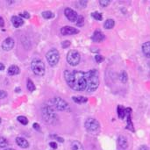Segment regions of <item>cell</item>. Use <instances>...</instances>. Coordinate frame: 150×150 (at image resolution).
Returning <instances> with one entry per match:
<instances>
[{
    "label": "cell",
    "instance_id": "6da1fadb",
    "mask_svg": "<svg viewBox=\"0 0 150 150\" xmlns=\"http://www.w3.org/2000/svg\"><path fill=\"white\" fill-rule=\"evenodd\" d=\"M64 78L68 85L76 91H86L87 81L85 72L76 70H65Z\"/></svg>",
    "mask_w": 150,
    "mask_h": 150
},
{
    "label": "cell",
    "instance_id": "7a4b0ae2",
    "mask_svg": "<svg viewBox=\"0 0 150 150\" xmlns=\"http://www.w3.org/2000/svg\"><path fill=\"white\" fill-rule=\"evenodd\" d=\"M86 81H87V87L86 91L93 92L99 86V78H98V72L97 69H91L85 72Z\"/></svg>",
    "mask_w": 150,
    "mask_h": 150
},
{
    "label": "cell",
    "instance_id": "3957f363",
    "mask_svg": "<svg viewBox=\"0 0 150 150\" xmlns=\"http://www.w3.org/2000/svg\"><path fill=\"white\" fill-rule=\"evenodd\" d=\"M41 115L44 119V121L48 124H55L57 121V115L55 113V109L50 105L49 104L47 105H43L41 107Z\"/></svg>",
    "mask_w": 150,
    "mask_h": 150
},
{
    "label": "cell",
    "instance_id": "277c9868",
    "mask_svg": "<svg viewBox=\"0 0 150 150\" xmlns=\"http://www.w3.org/2000/svg\"><path fill=\"white\" fill-rule=\"evenodd\" d=\"M31 68L33 72L38 76H43L45 75V64L39 59H34L31 63Z\"/></svg>",
    "mask_w": 150,
    "mask_h": 150
},
{
    "label": "cell",
    "instance_id": "5b68a950",
    "mask_svg": "<svg viewBox=\"0 0 150 150\" xmlns=\"http://www.w3.org/2000/svg\"><path fill=\"white\" fill-rule=\"evenodd\" d=\"M48 104L54 109L57 110V111H64V110H66L68 107V105L65 100H63V98L59 97H55L52 98L48 102Z\"/></svg>",
    "mask_w": 150,
    "mask_h": 150
},
{
    "label": "cell",
    "instance_id": "8992f818",
    "mask_svg": "<svg viewBox=\"0 0 150 150\" xmlns=\"http://www.w3.org/2000/svg\"><path fill=\"white\" fill-rule=\"evenodd\" d=\"M46 58H47V61L50 66L51 67L56 66L59 62V60H60V54L58 52V50L55 48L50 49L46 55Z\"/></svg>",
    "mask_w": 150,
    "mask_h": 150
},
{
    "label": "cell",
    "instance_id": "52a82bcc",
    "mask_svg": "<svg viewBox=\"0 0 150 150\" xmlns=\"http://www.w3.org/2000/svg\"><path fill=\"white\" fill-rule=\"evenodd\" d=\"M85 128L88 132L91 134H96L99 131L100 129V124L95 118H88L85 121Z\"/></svg>",
    "mask_w": 150,
    "mask_h": 150
},
{
    "label": "cell",
    "instance_id": "ba28073f",
    "mask_svg": "<svg viewBox=\"0 0 150 150\" xmlns=\"http://www.w3.org/2000/svg\"><path fill=\"white\" fill-rule=\"evenodd\" d=\"M81 56L76 50H70L67 55V62L71 66H76L79 64Z\"/></svg>",
    "mask_w": 150,
    "mask_h": 150
},
{
    "label": "cell",
    "instance_id": "9c48e42d",
    "mask_svg": "<svg viewBox=\"0 0 150 150\" xmlns=\"http://www.w3.org/2000/svg\"><path fill=\"white\" fill-rule=\"evenodd\" d=\"M64 14H65L66 18L71 22H76L77 19V17H78L76 12H75L71 8H66L64 10Z\"/></svg>",
    "mask_w": 150,
    "mask_h": 150
},
{
    "label": "cell",
    "instance_id": "30bf717a",
    "mask_svg": "<svg viewBox=\"0 0 150 150\" xmlns=\"http://www.w3.org/2000/svg\"><path fill=\"white\" fill-rule=\"evenodd\" d=\"M14 47V41L12 38H7L2 43V48L5 50V51H10L12 50Z\"/></svg>",
    "mask_w": 150,
    "mask_h": 150
},
{
    "label": "cell",
    "instance_id": "8fae6325",
    "mask_svg": "<svg viewBox=\"0 0 150 150\" xmlns=\"http://www.w3.org/2000/svg\"><path fill=\"white\" fill-rule=\"evenodd\" d=\"M61 33L63 35H72L79 33V30L72 26H64L61 29Z\"/></svg>",
    "mask_w": 150,
    "mask_h": 150
},
{
    "label": "cell",
    "instance_id": "7c38bea8",
    "mask_svg": "<svg viewBox=\"0 0 150 150\" xmlns=\"http://www.w3.org/2000/svg\"><path fill=\"white\" fill-rule=\"evenodd\" d=\"M104 39H105V35L100 30H97V31L94 32L92 35V41L94 42H102Z\"/></svg>",
    "mask_w": 150,
    "mask_h": 150
},
{
    "label": "cell",
    "instance_id": "4fadbf2b",
    "mask_svg": "<svg viewBox=\"0 0 150 150\" xmlns=\"http://www.w3.org/2000/svg\"><path fill=\"white\" fill-rule=\"evenodd\" d=\"M131 113L132 110L131 108H126V116L127 117V129H129L130 131H134V126L132 123V119H131Z\"/></svg>",
    "mask_w": 150,
    "mask_h": 150
},
{
    "label": "cell",
    "instance_id": "5bb4252c",
    "mask_svg": "<svg viewBox=\"0 0 150 150\" xmlns=\"http://www.w3.org/2000/svg\"><path fill=\"white\" fill-rule=\"evenodd\" d=\"M16 143L18 147H20L22 148L29 147V142L23 137H17L16 138Z\"/></svg>",
    "mask_w": 150,
    "mask_h": 150
},
{
    "label": "cell",
    "instance_id": "9a60e30c",
    "mask_svg": "<svg viewBox=\"0 0 150 150\" xmlns=\"http://www.w3.org/2000/svg\"><path fill=\"white\" fill-rule=\"evenodd\" d=\"M12 22H13V25L14 26V27H17V28L21 26L24 24L23 19L20 17H18V16H13L12 18Z\"/></svg>",
    "mask_w": 150,
    "mask_h": 150
},
{
    "label": "cell",
    "instance_id": "2e32d148",
    "mask_svg": "<svg viewBox=\"0 0 150 150\" xmlns=\"http://www.w3.org/2000/svg\"><path fill=\"white\" fill-rule=\"evenodd\" d=\"M19 72H20V69H19V68L16 65H12V66H10L9 68H8V74L10 76L18 75V74H19Z\"/></svg>",
    "mask_w": 150,
    "mask_h": 150
},
{
    "label": "cell",
    "instance_id": "e0dca14e",
    "mask_svg": "<svg viewBox=\"0 0 150 150\" xmlns=\"http://www.w3.org/2000/svg\"><path fill=\"white\" fill-rule=\"evenodd\" d=\"M118 146L120 147L121 148H127L128 147V143H127V141H126V139L120 135L118 138Z\"/></svg>",
    "mask_w": 150,
    "mask_h": 150
},
{
    "label": "cell",
    "instance_id": "ac0fdd59",
    "mask_svg": "<svg viewBox=\"0 0 150 150\" xmlns=\"http://www.w3.org/2000/svg\"><path fill=\"white\" fill-rule=\"evenodd\" d=\"M142 52L146 57L149 58V53H150V42L149 41L145 42L142 45Z\"/></svg>",
    "mask_w": 150,
    "mask_h": 150
},
{
    "label": "cell",
    "instance_id": "d6986e66",
    "mask_svg": "<svg viewBox=\"0 0 150 150\" xmlns=\"http://www.w3.org/2000/svg\"><path fill=\"white\" fill-rule=\"evenodd\" d=\"M71 150H84V148L78 141H74L71 143Z\"/></svg>",
    "mask_w": 150,
    "mask_h": 150
},
{
    "label": "cell",
    "instance_id": "ffe728a7",
    "mask_svg": "<svg viewBox=\"0 0 150 150\" xmlns=\"http://www.w3.org/2000/svg\"><path fill=\"white\" fill-rule=\"evenodd\" d=\"M117 112H118V115L120 118H124L126 117V109L122 106V105H118L117 108Z\"/></svg>",
    "mask_w": 150,
    "mask_h": 150
},
{
    "label": "cell",
    "instance_id": "44dd1931",
    "mask_svg": "<svg viewBox=\"0 0 150 150\" xmlns=\"http://www.w3.org/2000/svg\"><path fill=\"white\" fill-rule=\"evenodd\" d=\"M114 26H115V22L113 19H107L104 24V26L105 29H112L114 27Z\"/></svg>",
    "mask_w": 150,
    "mask_h": 150
},
{
    "label": "cell",
    "instance_id": "7402d4cb",
    "mask_svg": "<svg viewBox=\"0 0 150 150\" xmlns=\"http://www.w3.org/2000/svg\"><path fill=\"white\" fill-rule=\"evenodd\" d=\"M72 99H73V101L75 102V103H77V104H83V103H85V102H87V98L86 97H72Z\"/></svg>",
    "mask_w": 150,
    "mask_h": 150
},
{
    "label": "cell",
    "instance_id": "603a6c76",
    "mask_svg": "<svg viewBox=\"0 0 150 150\" xmlns=\"http://www.w3.org/2000/svg\"><path fill=\"white\" fill-rule=\"evenodd\" d=\"M27 89H28L29 91H35V85L33 83L32 80H30V79H28V81H27Z\"/></svg>",
    "mask_w": 150,
    "mask_h": 150
},
{
    "label": "cell",
    "instance_id": "cb8c5ba5",
    "mask_svg": "<svg viewBox=\"0 0 150 150\" xmlns=\"http://www.w3.org/2000/svg\"><path fill=\"white\" fill-rule=\"evenodd\" d=\"M42 17L44 18H52L55 17V14L52 13V12H50V11H46V12H43L42 13Z\"/></svg>",
    "mask_w": 150,
    "mask_h": 150
},
{
    "label": "cell",
    "instance_id": "d4e9b609",
    "mask_svg": "<svg viewBox=\"0 0 150 150\" xmlns=\"http://www.w3.org/2000/svg\"><path fill=\"white\" fill-rule=\"evenodd\" d=\"M18 121L21 123L22 125H27L28 124V119L25 116H18Z\"/></svg>",
    "mask_w": 150,
    "mask_h": 150
},
{
    "label": "cell",
    "instance_id": "484cf974",
    "mask_svg": "<svg viewBox=\"0 0 150 150\" xmlns=\"http://www.w3.org/2000/svg\"><path fill=\"white\" fill-rule=\"evenodd\" d=\"M76 23L77 26H83L84 24V18L83 16H78Z\"/></svg>",
    "mask_w": 150,
    "mask_h": 150
},
{
    "label": "cell",
    "instance_id": "4316f807",
    "mask_svg": "<svg viewBox=\"0 0 150 150\" xmlns=\"http://www.w3.org/2000/svg\"><path fill=\"white\" fill-rule=\"evenodd\" d=\"M8 146V141L7 139L4 137H0V147L5 148Z\"/></svg>",
    "mask_w": 150,
    "mask_h": 150
},
{
    "label": "cell",
    "instance_id": "83f0119b",
    "mask_svg": "<svg viewBox=\"0 0 150 150\" xmlns=\"http://www.w3.org/2000/svg\"><path fill=\"white\" fill-rule=\"evenodd\" d=\"M91 16H92V18H93L94 19H96V20H99V21H100V20H102V19H103L102 14L100 13H97V12L92 13Z\"/></svg>",
    "mask_w": 150,
    "mask_h": 150
},
{
    "label": "cell",
    "instance_id": "f1b7e54d",
    "mask_svg": "<svg viewBox=\"0 0 150 150\" xmlns=\"http://www.w3.org/2000/svg\"><path fill=\"white\" fill-rule=\"evenodd\" d=\"M120 80H121L122 83H126V81H127V74L125 71H123L121 73V75H120Z\"/></svg>",
    "mask_w": 150,
    "mask_h": 150
},
{
    "label": "cell",
    "instance_id": "f546056e",
    "mask_svg": "<svg viewBox=\"0 0 150 150\" xmlns=\"http://www.w3.org/2000/svg\"><path fill=\"white\" fill-rule=\"evenodd\" d=\"M99 4H100V5L101 6H103V7H105V6H107V5H109L110 4H111V1H109V0H100L99 1Z\"/></svg>",
    "mask_w": 150,
    "mask_h": 150
},
{
    "label": "cell",
    "instance_id": "4dcf8cb0",
    "mask_svg": "<svg viewBox=\"0 0 150 150\" xmlns=\"http://www.w3.org/2000/svg\"><path fill=\"white\" fill-rule=\"evenodd\" d=\"M95 60H96V62H97V63H100L101 62L104 61V57L101 56V55H97L95 56Z\"/></svg>",
    "mask_w": 150,
    "mask_h": 150
},
{
    "label": "cell",
    "instance_id": "1f68e13d",
    "mask_svg": "<svg viewBox=\"0 0 150 150\" xmlns=\"http://www.w3.org/2000/svg\"><path fill=\"white\" fill-rule=\"evenodd\" d=\"M69 46H70V41H63V42L62 43V47H63V48H67V47H68Z\"/></svg>",
    "mask_w": 150,
    "mask_h": 150
},
{
    "label": "cell",
    "instance_id": "d6a6232c",
    "mask_svg": "<svg viewBox=\"0 0 150 150\" xmlns=\"http://www.w3.org/2000/svg\"><path fill=\"white\" fill-rule=\"evenodd\" d=\"M19 17H22V18H30V14L28 13L25 12V13H19Z\"/></svg>",
    "mask_w": 150,
    "mask_h": 150
},
{
    "label": "cell",
    "instance_id": "836d02e7",
    "mask_svg": "<svg viewBox=\"0 0 150 150\" xmlns=\"http://www.w3.org/2000/svg\"><path fill=\"white\" fill-rule=\"evenodd\" d=\"M6 96H7L6 91H0V99H3V98L6 97Z\"/></svg>",
    "mask_w": 150,
    "mask_h": 150
},
{
    "label": "cell",
    "instance_id": "e575fe53",
    "mask_svg": "<svg viewBox=\"0 0 150 150\" xmlns=\"http://www.w3.org/2000/svg\"><path fill=\"white\" fill-rule=\"evenodd\" d=\"M49 146H50V147H52L53 149H56V148L58 147H57V144H56L55 142H54V141H52V142H50V143H49Z\"/></svg>",
    "mask_w": 150,
    "mask_h": 150
},
{
    "label": "cell",
    "instance_id": "d590c367",
    "mask_svg": "<svg viewBox=\"0 0 150 150\" xmlns=\"http://www.w3.org/2000/svg\"><path fill=\"white\" fill-rule=\"evenodd\" d=\"M52 137H55L59 142H63V141H64V139H63V138H60V137H58V136H56V135H53Z\"/></svg>",
    "mask_w": 150,
    "mask_h": 150
},
{
    "label": "cell",
    "instance_id": "8d00e7d4",
    "mask_svg": "<svg viewBox=\"0 0 150 150\" xmlns=\"http://www.w3.org/2000/svg\"><path fill=\"white\" fill-rule=\"evenodd\" d=\"M5 26V21H4V18L2 17H0V26L1 27H4Z\"/></svg>",
    "mask_w": 150,
    "mask_h": 150
},
{
    "label": "cell",
    "instance_id": "74e56055",
    "mask_svg": "<svg viewBox=\"0 0 150 150\" xmlns=\"http://www.w3.org/2000/svg\"><path fill=\"white\" fill-rule=\"evenodd\" d=\"M33 126H34V129H36V130H37V131H39V129H41V128H39V124H37V123H34V124L33 125Z\"/></svg>",
    "mask_w": 150,
    "mask_h": 150
},
{
    "label": "cell",
    "instance_id": "f35d334b",
    "mask_svg": "<svg viewBox=\"0 0 150 150\" xmlns=\"http://www.w3.org/2000/svg\"><path fill=\"white\" fill-rule=\"evenodd\" d=\"M5 69V65L2 64V63H0V71H2Z\"/></svg>",
    "mask_w": 150,
    "mask_h": 150
},
{
    "label": "cell",
    "instance_id": "ab89813d",
    "mask_svg": "<svg viewBox=\"0 0 150 150\" xmlns=\"http://www.w3.org/2000/svg\"><path fill=\"white\" fill-rule=\"evenodd\" d=\"M139 150H147V146H141Z\"/></svg>",
    "mask_w": 150,
    "mask_h": 150
},
{
    "label": "cell",
    "instance_id": "60d3db41",
    "mask_svg": "<svg viewBox=\"0 0 150 150\" xmlns=\"http://www.w3.org/2000/svg\"><path fill=\"white\" fill-rule=\"evenodd\" d=\"M80 4H81L82 5H84V6H85V5H87V1H84V2L81 1V2H80Z\"/></svg>",
    "mask_w": 150,
    "mask_h": 150
},
{
    "label": "cell",
    "instance_id": "b9f144b4",
    "mask_svg": "<svg viewBox=\"0 0 150 150\" xmlns=\"http://www.w3.org/2000/svg\"><path fill=\"white\" fill-rule=\"evenodd\" d=\"M20 91V88H17L16 89V92H19Z\"/></svg>",
    "mask_w": 150,
    "mask_h": 150
},
{
    "label": "cell",
    "instance_id": "7bdbcfd3",
    "mask_svg": "<svg viewBox=\"0 0 150 150\" xmlns=\"http://www.w3.org/2000/svg\"><path fill=\"white\" fill-rule=\"evenodd\" d=\"M5 150H15V149H13V148H6Z\"/></svg>",
    "mask_w": 150,
    "mask_h": 150
},
{
    "label": "cell",
    "instance_id": "ee69618b",
    "mask_svg": "<svg viewBox=\"0 0 150 150\" xmlns=\"http://www.w3.org/2000/svg\"><path fill=\"white\" fill-rule=\"evenodd\" d=\"M0 123H1V118H0Z\"/></svg>",
    "mask_w": 150,
    "mask_h": 150
}]
</instances>
